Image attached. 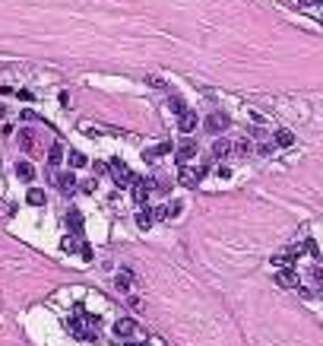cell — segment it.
<instances>
[{
    "label": "cell",
    "mask_w": 323,
    "mask_h": 346,
    "mask_svg": "<svg viewBox=\"0 0 323 346\" xmlns=\"http://www.w3.org/2000/svg\"><path fill=\"white\" fill-rule=\"evenodd\" d=\"M67 254H73V251H80V235H67L64 239V245H61Z\"/></svg>",
    "instance_id": "20"
},
{
    "label": "cell",
    "mask_w": 323,
    "mask_h": 346,
    "mask_svg": "<svg viewBox=\"0 0 323 346\" xmlns=\"http://www.w3.org/2000/svg\"><path fill=\"white\" fill-rule=\"evenodd\" d=\"M133 334H137V321H133V318H121V321H114V337H133Z\"/></svg>",
    "instance_id": "6"
},
{
    "label": "cell",
    "mask_w": 323,
    "mask_h": 346,
    "mask_svg": "<svg viewBox=\"0 0 323 346\" xmlns=\"http://www.w3.org/2000/svg\"><path fill=\"white\" fill-rule=\"evenodd\" d=\"M26 200H29V207H45V194H42V191H35V188L26 194Z\"/></svg>",
    "instance_id": "19"
},
{
    "label": "cell",
    "mask_w": 323,
    "mask_h": 346,
    "mask_svg": "<svg viewBox=\"0 0 323 346\" xmlns=\"http://www.w3.org/2000/svg\"><path fill=\"white\" fill-rule=\"evenodd\" d=\"M64 162V147L61 143H51V150H48V166L54 169V166H61Z\"/></svg>",
    "instance_id": "11"
},
{
    "label": "cell",
    "mask_w": 323,
    "mask_h": 346,
    "mask_svg": "<svg viewBox=\"0 0 323 346\" xmlns=\"http://www.w3.org/2000/svg\"><path fill=\"white\" fill-rule=\"evenodd\" d=\"M127 346H149V343H127Z\"/></svg>",
    "instance_id": "31"
},
{
    "label": "cell",
    "mask_w": 323,
    "mask_h": 346,
    "mask_svg": "<svg viewBox=\"0 0 323 346\" xmlns=\"http://www.w3.org/2000/svg\"><path fill=\"white\" fill-rule=\"evenodd\" d=\"M19 118H23V121H35V118H38V115H35V112H32V108H26V112H23V115H19Z\"/></svg>",
    "instance_id": "27"
},
{
    "label": "cell",
    "mask_w": 323,
    "mask_h": 346,
    "mask_svg": "<svg viewBox=\"0 0 323 346\" xmlns=\"http://www.w3.org/2000/svg\"><path fill=\"white\" fill-rule=\"evenodd\" d=\"M108 172H111V178L118 181V185H130V181H133V172H130V166H127L124 159H111L108 162Z\"/></svg>",
    "instance_id": "2"
},
{
    "label": "cell",
    "mask_w": 323,
    "mask_h": 346,
    "mask_svg": "<svg viewBox=\"0 0 323 346\" xmlns=\"http://www.w3.org/2000/svg\"><path fill=\"white\" fill-rule=\"evenodd\" d=\"M67 159H70V169H83V166H86V156H83L80 150H70Z\"/></svg>",
    "instance_id": "18"
},
{
    "label": "cell",
    "mask_w": 323,
    "mask_h": 346,
    "mask_svg": "<svg viewBox=\"0 0 323 346\" xmlns=\"http://www.w3.org/2000/svg\"><path fill=\"white\" fill-rule=\"evenodd\" d=\"M165 153H171V143H159L156 150H146L143 159H156V156H165Z\"/></svg>",
    "instance_id": "17"
},
{
    "label": "cell",
    "mask_w": 323,
    "mask_h": 346,
    "mask_svg": "<svg viewBox=\"0 0 323 346\" xmlns=\"http://www.w3.org/2000/svg\"><path fill=\"white\" fill-rule=\"evenodd\" d=\"M152 220H171V210H168V207H159V210H152Z\"/></svg>",
    "instance_id": "24"
},
{
    "label": "cell",
    "mask_w": 323,
    "mask_h": 346,
    "mask_svg": "<svg viewBox=\"0 0 323 346\" xmlns=\"http://www.w3.org/2000/svg\"><path fill=\"white\" fill-rule=\"evenodd\" d=\"M83 194H95V178H89V181H83V185H76Z\"/></svg>",
    "instance_id": "25"
},
{
    "label": "cell",
    "mask_w": 323,
    "mask_h": 346,
    "mask_svg": "<svg viewBox=\"0 0 323 346\" xmlns=\"http://www.w3.org/2000/svg\"><path fill=\"white\" fill-rule=\"evenodd\" d=\"M64 216H67V226L73 229V235H80V232H83V213H80V210H73V207H70V210H67Z\"/></svg>",
    "instance_id": "10"
},
{
    "label": "cell",
    "mask_w": 323,
    "mask_h": 346,
    "mask_svg": "<svg viewBox=\"0 0 323 346\" xmlns=\"http://www.w3.org/2000/svg\"><path fill=\"white\" fill-rule=\"evenodd\" d=\"M273 147H292V143H295V137H292V131H276L273 134Z\"/></svg>",
    "instance_id": "15"
},
{
    "label": "cell",
    "mask_w": 323,
    "mask_h": 346,
    "mask_svg": "<svg viewBox=\"0 0 323 346\" xmlns=\"http://www.w3.org/2000/svg\"><path fill=\"white\" fill-rule=\"evenodd\" d=\"M228 124H232V118H228L225 112H213L206 118V131L209 134H222V131H228Z\"/></svg>",
    "instance_id": "4"
},
{
    "label": "cell",
    "mask_w": 323,
    "mask_h": 346,
    "mask_svg": "<svg viewBox=\"0 0 323 346\" xmlns=\"http://www.w3.org/2000/svg\"><path fill=\"white\" fill-rule=\"evenodd\" d=\"M276 283H279V286H285V289H289V286H295V289H298V270H295V267H282V270L276 273Z\"/></svg>",
    "instance_id": "7"
},
{
    "label": "cell",
    "mask_w": 323,
    "mask_h": 346,
    "mask_svg": "<svg viewBox=\"0 0 323 346\" xmlns=\"http://www.w3.org/2000/svg\"><path fill=\"white\" fill-rule=\"evenodd\" d=\"M209 169L206 166H181V175H178V181L184 188H197L200 181H203V175H206Z\"/></svg>",
    "instance_id": "1"
},
{
    "label": "cell",
    "mask_w": 323,
    "mask_h": 346,
    "mask_svg": "<svg viewBox=\"0 0 323 346\" xmlns=\"http://www.w3.org/2000/svg\"><path fill=\"white\" fill-rule=\"evenodd\" d=\"M178 127H181V134H190L197 127V112H194V108L184 105L181 112H178Z\"/></svg>",
    "instance_id": "5"
},
{
    "label": "cell",
    "mask_w": 323,
    "mask_h": 346,
    "mask_svg": "<svg viewBox=\"0 0 323 346\" xmlns=\"http://www.w3.org/2000/svg\"><path fill=\"white\" fill-rule=\"evenodd\" d=\"M194 156H197V140H187V143H181V147H178V153H175V159L181 162V166H184V162H190Z\"/></svg>",
    "instance_id": "9"
},
{
    "label": "cell",
    "mask_w": 323,
    "mask_h": 346,
    "mask_svg": "<svg viewBox=\"0 0 323 346\" xmlns=\"http://www.w3.org/2000/svg\"><path fill=\"white\" fill-rule=\"evenodd\" d=\"M57 188H61V194H76V175L73 172H61L57 175Z\"/></svg>",
    "instance_id": "8"
},
{
    "label": "cell",
    "mask_w": 323,
    "mask_h": 346,
    "mask_svg": "<svg viewBox=\"0 0 323 346\" xmlns=\"http://www.w3.org/2000/svg\"><path fill=\"white\" fill-rule=\"evenodd\" d=\"M19 143H23V150H35V134L32 131H19Z\"/></svg>",
    "instance_id": "21"
},
{
    "label": "cell",
    "mask_w": 323,
    "mask_h": 346,
    "mask_svg": "<svg viewBox=\"0 0 323 346\" xmlns=\"http://www.w3.org/2000/svg\"><path fill=\"white\" fill-rule=\"evenodd\" d=\"M228 153H232V140H222V137H219V140L213 143V156L222 159V156H228Z\"/></svg>",
    "instance_id": "13"
},
{
    "label": "cell",
    "mask_w": 323,
    "mask_h": 346,
    "mask_svg": "<svg viewBox=\"0 0 323 346\" xmlns=\"http://www.w3.org/2000/svg\"><path fill=\"white\" fill-rule=\"evenodd\" d=\"M301 7H320V0H298Z\"/></svg>",
    "instance_id": "29"
},
{
    "label": "cell",
    "mask_w": 323,
    "mask_h": 346,
    "mask_svg": "<svg viewBox=\"0 0 323 346\" xmlns=\"http://www.w3.org/2000/svg\"><path fill=\"white\" fill-rule=\"evenodd\" d=\"M16 178L19 181H32L35 178V169L29 166V162H16Z\"/></svg>",
    "instance_id": "14"
},
{
    "label": "cell",
    "mask_w": 323,
    "mask_h": 346,
    "mask_svg": "<svg viewBox=\"0 0 323 346\" xmlns=\"http://www.w3.org/2000/svg\"><path fill=\"white\" fill-rule=\"evenodd\" d=\"M130 283H133L130 270H121L118 277H114V286H118V293H130Z\"/></svg>",
    "instance_id": "12"
},
{
    "label": "cell",
    "mask_w": 323,
    "mask_h": 346,
    "mask_svg": "<svg viewBox=\"0 0 323 346\" xmlns=\"http://www.w3.org/2000/svg\"><path fill=\"white\" fill-rule=\"evenodd\" d=\"M130 188H133V200H137V204H146L149 200V194H152V178H137L133 175V181H130Z\"/></svg>",
    "instance_id": "3"
},
{
    "label": "cell",
    "mask_w": 323,
    "mask_h": 346,
    "mask_svg": "<svg viewBox=\"0 0 323 346\" xmlns=\"http://www.w3.org/2000/svg\"><path fill=\"white\" fill-rule=\"evenodd\" d=\"M270 264H273V267H279V270H282V267H292V258H289V254H276V258H273V261H270Z\"/></svg>",
    "instance_id": "22"
},
{
    "label": "cell",
    "mask_w": 323,
    "mask_h": 346,
    "mask_svg": "<svg viewBox=\"0 0 323 346\" xmlns=\"http://www.w3.org/2000/svg\"><path fill=\"white\" fill-rule=\"evenodd\" d=\"M311 277H314V283L320 286V283H323V270H320V267H314V270H311Z\"/></svg>",
    "instance_id": "26"
},
{
    "label": "cell",
    "mask_w": 323,
    "mask_h": 346,
    "mask_svg": "<svg viewBox=\"0 0 323 346\" xmlns=\"http://www.w3.org/2000/svg\"><path fill=\"white\" fill-rule=\"evenodd\" d=\"M108 172V162H95V175H105Z\"/></svg>",
    "instance_id": "28"
},
{
    "label": "cell",
    "mask_w": 323,
    "mask_h": 346,
    "mask_svg": "<svg viewBox=\"0 0 323 346\" xmlns=\"http://www.w3.org/2000/svg\"><path fill=\"white\" fill-rule=\"evenodd\" d=\"M238 156H247V153H251V140H241V143H235V147H232Z\"/></svg>",
    "instance_id": "23"
},
{
    "label": "cell",
    "mask_w": 323,
    "mask_h": 346,
    "mask_svg": "<svg viewBox=\"0 0 323 346\" xmlns=\"http://www.w3.org/2000/svg\"><path fill=\"white\" fill-rule=\"evenodd\" d=\"M4 118H7V108H4V105H0V121H4Z\"/></svg>",
    "instance_id": "30"
},
{
    "label": "cell",
    "mask_w": 323,
    "mask_h": 346,
    "mask_svg": "<svg viewBox=\"0 0 323 346\" xmlns=\"http://www.w3.org/2000/svg\"><path fill=\"white\" fill-rule=\"evenodd\" d=\"M152 223H156V220H152V210H149V207H143V210L137 213V226H140V229H149Z\"/></svg>",
    "instance_id": "16"
}]
</instances>
